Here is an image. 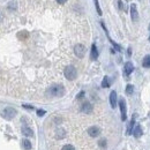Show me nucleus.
Returning a JSON list of instances; mask_svg holds the SVG:
<instances>
[{
    "mask_svg": "<svg viewBox=\"0 0 150 150\" xmlns=\"http://www.w3.org/2000/svg\"><path fill=\"white\" fill-rule=\"evenodd\" d=\"M142 66L144 67V68H150V56H146L144 58H143V61H142Z\"/></svg>",
    "mask_w": 150,
    "mask_h": 150,
    "instance_id": "nucleus-16",
    "label": "nucleus"
},
{
    "mask_svg": "<svg viewBox=\"0 0 150 150\" xmlns=\"http://www.w3.org/2000/svg\"><path fill=\"white\" fill-rule=\"evenodd\" d=\"M63 74H65V77H66L67 80L73 81V80H75L76 76H77V70H76V68H75L74 66L69 65V66H67V67L65 68Z\"/></svg>",
    "mask_w": 150,
    "mask_h": 150,
    "instance_id": "nucleus-2",
    "label": "nucleus"
},
{
    "mask_svg": "<svg viewBox=\"0 0 150 150\" xmlns=\"http://www.w3.org/2000/svg\"><path fill=\"white\" fill-rule=\"evenodd\" d=\"M10 5H9V8H16V5H15V2H9Z\"/></svg>",
    "mask_w": 150,
    "mask_h": 150,
    "instance_id": "nucleus-26",
    "label": "nucleus"
},
{
    "mask_svg": "<svg viewBox=\"0 0 150 150\" xmlns=\"http://www.w3.org/2000/svg\"><path fill=\"white\" fill-rule=\"evenodd\" d=\"M66 1H68V0H57V2H58V3H61V5L65 3Z\"/></svg>",
    "mask_w": 150,
    "mask_h": 150,
    "instance_id": "nucleus-27",
    "label": "nucleus"
},
{
    "mask_svg": "<svg viewBox=\"0 0 150 150\" xmlns=\"http://www.w3.org/2000/svg\"><path fill=\"white\" fill-rule=\"evenodd\" d=\"M123 70H125V75H126V76L130 75V74L133 73V70H134V66H133V63H132L130 61L126 62V63H125V67H123Z\"/></svg>",
    "mask_w": 150,
    "mask_h": 150,
    "instance_id": "nucleus-7",
    "label": "nucleus"
},
{
    "mask_svg": "<svg viewBox=\"0 0 150 150\" xmlns=\"http://www.w3.org/2000/svg\"><path fill=\"white\" fill-rule=\"evenodd\" d=\"M105 143H106L105 140H100V141H99V146H100V147H105Z\"/></svg>",
    "mask_w": 150,
    "mask_h": 150,
    "instance_id": "nucleus-23",
    "label": "nucleus"
},
{
    "mask_svg": "<svg viewBox=\"0 0 150 150\" xmlns=\"http://www.w3.org/2000/svg\"><path fill=\"white\" fill-rule=\"evenodd\" d=\"M134 123H135V116H133V118H132V120H130V122H129L128 127H127L126 135H130V133H132V130H133V128H134Z\"/></svg>",
    "mask_w": 150,
    "mask_h": 150,
    "instance_id": "nucleus-14",
    "label": "nucleus"
},
{
    "mask_svg": "<svg viewBox=\"0 0 150 150\" xmlns=\"http://www.w3.org/2000/svg\"><path fill=\"white\" fill-rule=\"evenodd\" d=\"M134 136L135 137H141L142 136V134H143V130H142V127L140 126V125H136L135 126V128H134Z\"/></svg>",
    "mask_w": 150,
    "mask_h": 150,
    "instance_id": "nucleus-13",
    "label": "nucleus"
},
{
    "mask_svg": "<svg viewBox=\"0 0 150 150\" xmlns=\"http://www.w3.org/2000/svg\"><path fill=\"white\" fill-rule=\"evenodd\" d=\"M16 113H17V111H16L15 109H13V107H6V109L1 112V116H2L3 119L12 120L16 116Z\"/></svg>",
    "mask_w": 150,
    "mask_h": 150,
    "instance_id": "nucleus-3",
    "label": "nucleus"
},
{
    "mask_svg": "<svg viewBox=\"0 0 150 150\" xmlns=\"http://www.w3.org/2000/svg\"><path fill=\"white\" fill-rule=\"evenodd\" d=\"M57 137H58V139H62V137H65V132H63L62 129H59V130L57 132Z\"/></svg>",
    "mask_w": 150,
    "mask_h": 150,
    "instance_id": "nucleus-20",
    "label": "nucleus"
},
{
    "mask_svg": "<svg viewBox=\"0 0 150 150\" xmlns=\"http://www.w3.org/2000/svg\"><path fill=\"white\" fill-rule=\"evenodd\" d=\"M81 111H82L83 113L89 114V113H91V112H92V105L90 104L89 102L83 103V104H82V106H81Z\"/></svg>",
    "mask_w": 150,
    "mask_h": 150,
    "instance_id": "nucleus-8",
    "label": "nucleus"
},
{
    "mask_svg": "<svg viewBox=\"0 0 150 150\" xmlns=\"http://www.w3.org/2000/svg\"><path fill=\"white\" fill-rule=\"evenodd\" d=\"M130 54H132V49L129 47V49H128V56H130Z\"/></svg>",
    "mask_w": 150,
    "mask_h": 150,
    "instance_id": "nucleus-29",
    "label": "nucleus"
},
{
    "mask_svg": "<svg viewBox=\"0 0 150 150\" xmlns=\"http://www.w3.org/2000/svg\"><path fill=\"white\" fill-rule=\"evenodd\" d=\"M74 53H75V56L77 58H80V59L83 58L84 54H86V47H84V45H82V44L75 45L74 46Z\"/></svg>",
    "mask_w": 150,
    "mask_h": 150,
    "instance_id": "nucleus-4",
    "label": "nucleus"
},
{
    "mask_svg": "<svg viewBox=\"0 0 150 150\" xmlns=\"http://www.w3.org/2000/svg\"><path fill=\"white\" fill-rule=\"evenodd\" d=\"M61 150H75V148H74L72 144H66V146L62 147V149Z\"/></svg>",
    "mask_w": 150,
    "mask_h": 150,
    "instance_id": "nucleus-21",
    "label": "nucleus"
},
{
    "mask_svg": "<svg viewBox=\"0 0 150 150\" xmlns=\"http://www.w3.org/2000/svg\"><path fill=\"white\" fill-rule=\"evenodd\" d=\"M83 96H84V91H81V92H80V93H79V95H77V98H79V99H80V98H82V97H83Z\"/></svg>",
    "mask_w": 150,
    "mask_h": 150,
    "instance_id": "nucleus-25",
    "label": "nucleus"
},
{
    "mask_svg": "<svg viewBox=\"0 0 150 150\" xmlns=\"http://www.w3.org/2000/svg\"><path fill=\"white\" fill-rule=\"evenodd\" d=\"M119 107L120 111H121V120L125 121L127 118V114H126V102L123 98H120L119 99Z\"/></svg>",
    "mask_w": 150,
    "mask_h": 150,
    "instance_id": "nucleus-5",
    "label": "nucleus"
},
{
    "mask_svg": "<svg viewBox=\"0 0 150 150\" xmlns=\"http://www.w3.org/2000/svg\"><path fill=\"white\" fill-rule=\"evenodd\" d=\"M110 104L112 109H116L117 106V92L116 91H111L110 93Z\"/></svg>",
    "mask_w": 150,
    "mask_h": 150,
    "instance_id": "nucleus-10",
    "label": "nucleus"
},
{
    "mask_svg": "<svg viewBox=\"0 0 150 150\" xmlns=\"http://www.w3.org/2000/svg\"><path fill=\"white\" fill-rule=\"evenodd\" d=\"M22 148L24 150H31V142L29 140H22Z\"/></svg>",
    "mask_w": 150,
    "mask_h": 150,
    "instance_id": "nucleus-17",
    "label": "nucleus"
},
{
    "mask_svg": "<svg viewBox=\"0 0 150 150\" xmlns=\"http://www.w3.org/2000/svg\"><path fill=\"white\" fill-rule=\"evenodd\" d=\"M23 107H26V109H28V110H32V109H33V106H31V105H27V104H23Z\"/></svg>",
    "mask_w": 150,
    "mask_h": 150,
    "instance_id": "nucleus-24",
    "label": "nucleus"
},
{
    "mask_svg": "<svg viewBox=\"0 0 150 150\" xmlns=\"http://www.w3.org/2000/svg\"><path fill=\"white\" fill-rule=\"evenodd\" d=\"M133 91H134V87H133L132 84H127V86H126V93H127V95H132Z\"/></svg>",
    "mask_w": 150,
    "mask_h": 150,
    "instance_id": "nucleus-18",
    "label": "nucleus"
},
{
    "mask_svg": "<svg viewBox=\"0 0 150 150\" xmlns=\"http://www.w3.org/2000/svg\"><path fill=\"white\" fill-rule=\"evenodd\" d=\"M149 30H150V24H149Z\"/></svg>",
    "mask_w": 150,
    "mask_h": 150,
    "instance_id": "nucleus-31",
    "label": "nucleus"
},
{
    "mask_svg": "<svg viewBox=\"0 0 150 150\" xmlns=\"http://www.w3.org/2000/svg\"><path fill=\"white\" fill-rule=\"evenodd\" d=\"M111 86V81H110V77L109 76H105L102 81V87L103 88H109Z\"/></svg>",
    "mask_w": 150,
    "mask_h": 150,
    "instance_id": "nucleus-15",
    "label": "nucleus"
},
{
    "mask_svg": "<svg viewBox=\"0 0 150 150\" xmlns=\"http://www.w3.org/2000/svg\"><path fill=\"white\" fill-rule=\"evenodd\" d=\"M119 8L120 9L122 8V2H121V0H119Z\"/></svg>",
    "mask_w": 150,
    "mask_h": 150,
    "instance_id": "nucleus-28",
    "label": "nucleus"
},
{
    "mask_svg": "<svg viewBox=\"0 0 150 150\" xmlns=\"http://www.w3.org/2000/svg\"><path fill=\"white\" fill-rule=\"evenodd\" d=\"M130 15H132V20L136 21L139 19V14H137V9H136V5L132 3L130 5Z\"/></svg>",
    "mask_w": 150,
    "mask_h": 150,
    "instance_id": "nucleus-9",
    "label": "nucleus"
},
{
    "mask_svg": "<svg viewBox=\"0 0 150 150\" xmlns=\"http://www.w3.org/2000/svg\"><path fill=\"white\" fill-rule=\"evenodd\" d=\"M21 130H22V134L26 136H33V130L28 126H23Z\"/></svg>",
    "mask_w": 150,
    "mask_h": 150,
    "instance_id": "nucleus-12",
    "label": "nucleus"
},
{
    "mask_svg": "<svg viewBox=\"0 0 150 150\" xmlns=\"http://www.w3.org/2000/svg\"><path fill=\"white\" fill-rule=\"evenodd\" d=\"M99 133H100V129L98 128V127H96V126H91L88 128V134H89L91 137H96V136H98L99 135Z\"/></svg>",
    "mask_w": 150,
    "mask_h": 150,
    "instance_id": "nucleus-6",
    "label": "nucleus"
},
{
    "mask_svg": "<svg viewBox=\"0 0 150 150\" xmlns=\"http://www.w3.org/2000/svg\"><path fill=\"white\" fill-rule=\"evenodd\" d=\"M49 97H62L65 95V87L62 84H53L46 90Z\"/></svg>",
    "mask_w": 150,
    "mask_h": 150,
    "instance_id": "nucleus-1",
    "label": "nucleus"
},
{
    "mask_svg": "<svg viewBox=\"0 0 150 150\" xmlns=\"http://www.w3.org/2000/svg\"><path fill=\"white\" fill-rule=\"evenodd\" d=\"M90 58H91V60H96L97 58H98V50H97V47H96V45H95V44H92V45H91Z\"/></svg>",
    "mask_w": 150,
    "mask_h": 150,
    "instance_id": "nucleus-11",
    "label": "nucleus"
},
{
    "mask_svg": "<svg viewBox=\"0 0 150 150\" xmlns=\"http://www.w3.org/2000/svg\"><path fill=\"white\" fill-rule=\"evenodd\" d=\"M44 114H45V111H44V110H38V111H37V116H38V117H43Z\"/></svg>",
    "mask_w": 150,
    "mask_h": 150,
    "instance_id": "nucleus-22",
    "label": "nucleus"
},
{
    "mask_svg": "<svg viewBox=\"0 0 150 150\" xmlns=\"http://www.w3.org/2000/svg\"><path fill=\"white\" fill-rule=\"evenodd\" d=\"M95 1V6H96V9H97V13L98 15H102V9L99 7V3H98V0H93Z\"/></svg>",
    "mask_w": 150,
    "mask_h": 150,
    "instance_id": "nucleus-19",
    "label": "nucleus"
},
{
    "mask_svg": "<svg viewBox=\"0 0 150 150\" xmlns=\"http://www.w3.org/2000/svg\"><path fill=\"white\" fill-rule=\"evenodd\" d=\"M149 42H150V36H149Z\"/></svg>",
    "mask_w": 150,
    "mask_h": 150,
    "instance_id": "nucleus-30",
    "label": "nucleus"
}]
</instances>
